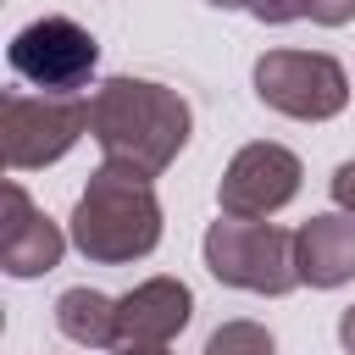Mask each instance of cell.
<instances>
[{
	"label": "cell",
	"instance_id": "obj_16",
	"mask_svg": "<svg viewBox=\"0 0 355 355\" xmlns=\"http://www.w3.org/2000/svg\"><path fill=\"white\" fill-rule=\"evenodd\" d=\"M338 338H344V349L355 355V305H349V311L338 316Z\"/></svg>",
	"mask_w": 355,
	"mask_h": 355
},
{
	"label": "cell",
	"instance_id": "obj_14",
	"mask_svg": "<svg viewBox=\"0 0 355 355\" xmlns=\"http://www.w3.org/2000/svg\"><path fill=\"white\" fill-rule=\"evenodd\" d=\"M305 17L322 28H344V22H355V0H305Z\"/></svg>",
	"mask_w": 355,
	"mask_h": 355
},
{
	"label": "cell",
	"instance_id": "obj_18",
	"mask_svg": "<svg viewBox=\"0 0 355 355\" xmlns=\"http://www.w3.org/2000/svg\"><path fill=\"white\" fill-rule=\"evenodd\" d=\"M116 355H166V349H116Z\"/></svg>",
	"mask_w": 355,
	"mask_h": 355
},
{
	"label": "cell",
	"instance_id": "obj_2",
	"mask_svg": "<svg viewBox=\"0 0 355 355\" xmlns=\"http://www.w3.org/2000/svg\"><path fill=\"white\" fill-rule=\"evenodd\" d=\"M72 244L100 266L144 261L161 244V200H155L150 178L100 166L72 205Z\"/></svg>",
	"mask_w": 355,
	"mask_h": 355
},
{
	"label": "cell",
	"instance_id": "obj_4",
	"mask_svg": "<svg viewBox=\"0 0 355 355\" xmlns=\"http://www.w3.org/2000/svg\"><path fill=\"white\" fill-rule=\"evenodd\" d=\"M94 122V105L83 94H28V89H6L0 105V144H6V166L11 172H33L61 161Z\"/></svg>",
	"mask_w": 355,
	"mask_h": 355
},
{
	"label": "cell",
	"instance_id": "obj_5",
	"mask_svg": "<svg viewBox=\"0 0 355 355\" xmlns=\"http://www.w3.org/2000/svg\"><path fill=\"white\" fill-rule=\"evenodd\" d=\"M255 94L294 122H327L349 105V72L327 50H266L255 61Z\"/></svg>",
	"mask_w": 355,
	"mask_h": 355
},
{
	"label": "cell",
	"instance_id": "obj_6",
	"mask_svg": "<svg viewBox=\"0 0 355 355\" xmlns=\"http://www.w3.org/2000/svg\"><path fill=\"white\" fill-rule=\"evenodd\" d=\"M6 61H11V72H17L28 89H39V94H78V89L94 78V67H100V44H94V33H89L83 22H72V17H39V22H28V28L11 39Z\"/></svg>",
	"mask_w": 355,
	"mask_h": 355
},
{
	"label": "cell",
	"instance_id": "obj_11",
	"mask_svg": "<svg viewBox=\"0 0 355 355\" xmlns=\"http://www.w3.org/2000/svg\"><path fill=\"white\" fill-rule=\"evenodd\" d=\"M55 327L83 349H116V300L100 288H67L55 300Z\"/></svg>",
	"mask_w": 355,
	"mask_h": 355
},
{
	"label": "cell",
	"instance_id": "obj_10",
	"mask_svg": "<svg viewBox=\"0 0 355 355\" xmlns=\"http://www.w3.org/2000/svg\"><path fill=\"white\" fill-rule=\"evenodd\" d=\"M294 261H300V283L311 288H338L355 277V216L327 211L311 216L294 233Z\"/></svg>",
	"mask_w": 355,
	"mask_h": 355
},
{
	"label": "cell",
	"instance_id": "obj_9",
	"mask_svg": "<svg viewBox=\"0 0 355 355\" xmlns=\"http://www.w3.org/2000/svg\"><path fill=\"white\" fill-rule=\"evenodd\" d=\"M67 255V233L28 200L22 183H6V222H0V266L11 277H44L50 266H61Z\"/></svg>",
	"mask_w": 355,
	"mask_h": 355
},
{
	"label": "cell",
	"instance_id": "obj_13",
	"mask_svg": "<svg viewBox=\"0 0 355 355\" xmlns=\"http://www.w3.org/2000/svg\"><path fill=\"white\" fill-rule=\"evenodd\" d=\"M244 11H250L255 22H266V28H283V22L305 17V0H250Z\"/></svg>",
	"mask_w": 355,
	"mask_h": 355
},
{
	"label": "cell",
	"instance_id": "obj_12",
	"mask_svg": "<svg viewBox=\"0 0 355 355\" xmlns=\"http://www.w3.org/2000/svg\"><path fill=\"white\" fill-rule=\"evenodd\" d=\"M205 355H277V344L261 322H222L205 338Z\"/></svg>",
	"mask_w": 355,
	"mask_h": 355
},
{
	"label": "cell",
	"instance_id": "obj_7",
	"mask_svg": "<svg viewBox=\"0 0 355 355\" xmlns=\"http://www.w3.org/2000/svg\"><path fill=\"white\" fill-rule=\"evenodd\" d=\"M300 178H305V166H300V155H294L288 144L255 139V144H244V150L227 161V172H222V183H216L222 216L266 222L272 211H283V205L300 194Z\"/></svg>",
	"mask_w": 355,
	"mask_h": 355
},
{
	"label": "cell",
	"instance_id": "obj_17",
	"mask_svg": "<svg viewBox=\"0 0 355 355\" xmlns=\"http://www.w3.org/2000/svg\"><path fill=\"white\" fill-rule=\"evenodd\" d=\"M205 6H216V11H244L250 0H205Z\"/></svg>",
	"mask_w": 355,
	"mask_h": 355
},
{
	"label": "cell",
	"instance_id": "obj_8",
	"mask_svg": "<svg viewBox=\"0 0 355 355\" xmlns=\"http://www.w3.org/2000/svg\"><path fill=\"white\" fill-rule=\"evenodd\" d=\"M194 316V294L178 277H150L116 300V349H166Z\"/></svg>",
	"mask_w": 355,
	"mask_h": 355
},
{
	"label": "cell",
	"instance_id": "obj_15",
	"mask_svg": "<svg viewBox=\"0 0 355 355\" xmlns=\"http://www.w3.org/2000/svg\"><path fill=\"white\" fill-rule=\"evenodd\" d=\"M333 200H338L344 216H355V161H344V166L333 172Z\"/></svg>",
	"mask_w": 355,
	"mask_h": 355
},
{
	"label": "cell",
	"instance_id": "obj_1",
	"mask_svg": "<svg viewBox=\"0 0 355 355\" xmlns=\"http://www.w3.org/2000/svg\"><path fill=\"white\" fill-rule=\"evenodd\" d=\"M89 105H94L89 133H94L105 166H122L139 178L166 172L194 133L189 100L166 83H150V78H105Z\"/></svg>",
	"mask_w": 355,
	"mask_h": 355
},
{
	"label": "cell",
	"instance_id": "obj_3",
	"mask_svg": "<svg viewBox=\"0 0 355 355\" xmlns=\"http://www.w3.org/2000/svg\"><path fill=\"white\" fill-rule=\"evenodd\" d=\"M205 266L216 283L244 288V294H288L300 283L294 261V233L277 222H244V216H216L205 227Z\"/></svg>",
	"mask_w": 355,
	"mask_h": 355
}]
</instances>
